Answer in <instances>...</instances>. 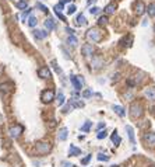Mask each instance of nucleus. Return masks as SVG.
I'll return each instance as SVG.
<instances>
[{"mask_svg": "<svg viewBox=\"0 0 155 167\" xmlns=\"http://www.w3.org/2000/svg\"><path fill=\"white\" fill-rule=\"evenodd\" d=\"M64 101H66V98H64V94H63V93H59V96H58V103H59V105H63Z\"/></svg>", "mask_w": 155, "mask_h": 167, "instance_id": "nucleus-30", "label": "nucleus"}, {"mask_svg": "<svg viewBox=\"0 0 155 167\" xmlns=\"http://www.w3.org/2000/svg\"><path fill=\"white\" fill-rule=\"evenodd\" d=\"M22 132H24V126H22L21 124H14L13 126H10V129H9V134L13 139L20 138L22 135Z\"/></svg>", "mask_w": 155, "mask_h": 167, "instance_id": "nucleus-4", "label": "nucleus"}, {"mask_svg": "<svg viewBox=\"0 0 155 167\" xmlns=\"http://www.w3.org/2000/svg\"><path fill=\"white\" fill-rule=\"evenodd\" d=\"M52 150V146L49 142H38L37 145H35V152L38 153V155H48L49 152Z\"/></svg>", "mask_w": 155, "mask_h": 167, "instance_id": "nucleus-3", "label": "nucleus"}, {"mask_svg": "<svg viewBox=\"0 0 155 167\" xmlns=\"http://www.w3.org/2000/svg\"><path fill=\"white\" fill-rule=\"evenodd\" d=\"M154 30H155V27H154Z\"/></svg>", "mask_w": 155, "mask_h": 167, "instance_id": "nucleus-50", "label": "nucleus"}, {"mask_svg": "<svg viewBox=\"0 0 155 167\" xmlns=\"http://www.w3.org/2000/svg\"><path fill=\"white\" fill-rule=\"evenodd\" d=\"M37 24H38L37 17H35V15H31V17L28 18V25H30V27H35Z\"/></svg>", "mask_w": 155, "mask_h": 167, "instance_id": "nucleus-27", "label": "nucleus"}, {"mask_svg": "<svg viewBox=\"0 0 155 167\" xmlns=\"http://www.w3.org/2000/svg\"><path fill=\"white\" fill-rule=\"evenodd\" d=\"M70 80H71V83H73V86H74L76 90H81V88H82V84L78 82L77 76H70Z\"/></svg>", "mask_w": 155, "mask_h": 167, "instance_id": "nucleus-22", "label": "nucleus"}, {"mask_svg": "<svg viewBox=\"0 0 155 167\" xmlns=\"http://www.w3.org/2000/svg\"><path fill=\"white\" fill-rule=\"evenodd\" d=\"M89 128H91V122L87 121V122H85V124L81 126V132H88V131H89Z\"/></svg>", "mask_w": 155, "mask_h": 167, "instance_id": "nucleus-29", "label": "nucleus"}, {"mask_svg": "<svg viewBox=\"0 0 155 167\" xmlns=\"http://www.w3.org/2000/svg\"><path fill=\"white\" fill-rule=\"evenodd\" d=\"M110 139H112V142L115 143V146H119L120 143H122V138L117 135V131H116V129L113 131V134L110 135Z\"/></svg>", "mask_w": 155, "mask_h": 167, "instance_id": "nucleus-15", "label": "nucleus"}, {"mask_svg": "<svg viewBox=\"0 0 155 167\" xmlns=\"http://www.w3.org/2000/svg\"><path fill=\"white\" fill-rule=\"evenodd\" d=\"M126 131H127V135H129V139H130V142L133 143H136V139H134V129H133V126H130V125H126Z\"/></svg>", "mask_w": 155, "mask_h": 167, "instance_id": "nucleus-17", "label": "nucleus"}, {"mask_svg": "<svg viewBox=\"0 0 155 167\" xmlns=\"http://www.w3.org/2000/svg\"><path fill=\"white\" fill-rule=\"evenodd\" d=\"M66 31L69 32V35H74V30L73 28H70V27H66Z\"/></svg>", "mask_w": 155, "mask_h": 167, "instance_id": "nucleus-42", "label": "nucleus"}, {"mask_svg": "<svg viewBox=\"0 0 155 167\" xmlns=\"http://www.w3.org/2000/svg\"><path fill=\"white\" fill-rule=\"evenodd\" d=\"M152 113H154V114H155V107H154V108H152Z\"/></svg>", "mask_w": 155, "mask_h": 167, "instance_id": "nucleus-48", "label": "nucleus"}, {"mask_svg": "<svg viewBox=\"0 0 155 167\" xmlns=\"http://www.w3.org/2000/svg\"><path fill=\"white\" fill-rule=\"evenodd\" d=\"M34 35H35V38H38V40H45L46 36H48V32H46L45 30H35L34 31Z\"/></svg>", "mask_w": 155, "mask_h": 167, "instance_id": "nucleus-16", "label": "nucleus"}, {"mask_svg": "<svg viewBox=\"0 0 155 167\" xmlns=\"http://www.w3.org/2000/svg\"><path fill=\"white\" fill-rule=\"evenodd\" d=\"M66 42H67V45H69V46H73V48H74V46H77V44H78V40H77L74 35H69V36H67Z\"/></svg>", "mask_w": 155, "mask_h": 167, "instance_id": "nucleus-18", "label": "nucleus"}, {"mask_svg": "<svg viewBox=\"0 0 155 167\" xmlns=\"http://www.w3.org/2000/svg\"><path fill=\"white\" fill-rule=\"evenodd\" d=\"M115 10H116V4L115 3H109L106 7H105V13H106V15L115 14Z\"/></svg>", "mask_w": 155, "mask_h": 167, "instance_id": "nucleus-23", "label": "nucleus"}, {"mask_svg": "<svg viewBox=\"0 0 155 167\" xmlns=\"http://www.w3.org/2000/svg\"><path fill=\"white\" fill-rule=\"evenodd\" d=\"M91 66L94 67L95 70H97V69H101V67L103 66V61H102L101 58H95V59H94V62L91 63Z\"/></svg>", "mask_w": 155, "mask_h": 167, "instance_id": "nucleus-20", "label": "nucleus"}, {"mask_svg": "<svg viewBox=\"0 0 155 167\" xmlns=\"http://www.w3.org/2000/svg\"><path fill=\"white\" fill-rule=\"evenodd\" d=\"M108 21H109V20H108V15H101V17L98 18V25H101V27H102V25H106Z\"/></svg>", "mask_w": 155, "mask_h": 167, "instance_id": "nucleus-25", "label": "nucleus"}, {"mask_svg": "<svg viewBox=\"0 0 155 167\" xmlns=\"http://www.w3.org/2000/svg\"><path fill=\"white\" fill-rule=\"evenodd\" d=\"M87 40L92 41V42H99V41L102 40V32H101L97 27L89 28V30L87 31Z\"/></svg>", "mask_w": 155, "mask_h": 167, "instance_id": "nucleus-1", "label": "nucleus"}, {"mask_svg": "<svg viewBox=\"0 0 155 167\" xmlns=\"http://www.w3.org/2000/svg\"><path fill=\"white\" fill-rule=\"evenodd\" d=\"M77 79H78V82L81 83L82 86H84V79H82V76H77Z\"/></svg>", "mask_w": 155, "mask_h": 167, "instance_id": "nucleus-43", "label": "nucleus"}, {"mask_svg": "<svg viewBox=\"0 0 155 167\" xmlns=\"http://www.w3.org/2000/svg\"><path fill=\"white\" fill-rule=\"evenodd\" d=\"M147 13H148L149 17H155V3L148 4V7H147Z\"/></svg>", "mask_w": 155, "mask_h": 167, "instance_id": "nucleus-24", "label": "nucleus"}, {"mask_svg": "<svg viewBox=\"0 0 155 167\" xmlns=\"http://www.w3.org/2000/svg\"><path fill=\"white\" fill-rule=\"evenodd\" d=\"M55 122H56V121H52V124L49 125V128H50V129H53V128L56 126V124H55Z\"/></svg>", "mask_w": 155, "mask_h": 167, "instance_id": "nucleus-44", "label": "nucleus"}, {"mask_svg": "<svg viewBox=\"0 0 155 167\" xmlns=\"http://www.w3.org/2000/svg\"><path fill=\"white\" fill-rule=\"evenodd\" d=\"M126 97H127V98H131V97H133V94H131V93H127V94H126Z\"/></svg>", "mask_w": 155, "mask_h": 167, "instance_id": "nucleus-46", "label": "nucleus"}, {"mask_svg": "<svg viewBox=\"0 0 155 167\" xmlns=\"http://www.w3.org/2000/svg\"><path fill=\"white\" fill-rule=\"evenodd\" d=\"M76 6H74V4H70V6L67 7V13H69V14H74V13H76Z\"/></svg>", "mask_w": 155, "mask_h": 167, "instance_id": "nucleus-33", "label": "nucleus"}, {"mask_svg": "<svg viewBox=\"0 0 155 167\" xmlns=\"http://www.w3.org/2000/svg\"><path fill=\"white\" fill-rule=\"evenodd\" d=\"M143 113H144V108L140 103H131V105H130V117L131 118H134V119L140 118V117L143 115Z\"/></svg>", "mask_w": 155, "mask_h": 167, "instance_id": "nucleus-2", "label": "nucleus"}, {"mask_svg": "<svg viewBox=\"0 0 155 167\" xmlns=\"http://www.w3.org/2000/svg\"><path fill=\"white\" fill-rule=\"evenodd\" d=\"M125 42H127V46H130L131 42H133V36L127 35V38H123V40H122V45H125Z\"/></svg>", "mask_w": 155, "mask_h": 167, "instance_id": "nucleus-28", "label": "nucleus"}, {"mask_svg": "<svg viewBox=\"0 0 155 167\" xmlns=\"http://www.w3.org/2000/svg\"><path fill=\"white\" fill-rule=\"evenodd\" d=\"M99 10H101L99 7H95V6H94V7H91V9H89V13L95 15V14H98V13H99Z\"/></svg>", "mask_w": 155, "mask_h": 167, "instance_id": "nucleus-37", "label": "nucleus"}, {"mask_svg": "<svg viewBox=\"0 0 155 167\" xmlns=\"http://www.w3.org/2000/svg\"><path fill=\"white\" fill-rule=\"evenodd\" d=\"M80 155H81V149L76 148L74 145H70V148H69V156H73V157H76V156H80Z\"/></svg>", "mask_w": 155, "mask_h": 167, "instance_id": "nucleus-14", "label": "nucleus"}, {"mask_svg": "<svg viewBox=\"0 0 155 167\" xmlns=\"http://www.w3.org/2000/svg\"><path fill=\"white\" fill-rule=\"evenodd\" d=\"M76 24L78 25V27H85V25H87V18H85L84 14H78V15H77Z\"/></svg>", "mask_w": 155, "mask_h": 167, "instance_id": "nucleus-13", "label": "nucleus"}, {"mask_svg": "<svg viewBox=\"0 0 155 167\" xmlns=\"http://www.w3.org/2000/svg\"><path fill=\"white\" fill-rule=\"evenodd\" d=\"M144 139H145V142L148 143V145H154L155 143V132H147V134L144 135Z\"/></svg>", "mask_w": 155, "mask_h": 167, "instance_id": "nucleus-12", "label": "nucleus"}, {"mask_svg": "<svg viewBox=\"0 0 155 167\" xmlns=\"http://www.w3.org/2000/svg\"><path fill=\"white\" fill-rule=\"evenodd\" d=\"M67 136H69V129L67 128H60L59 129V134H58V139L60 140V142H63V140L67 139Z\"/></svg>", "mask_w": 155, "mask_h": 167, "instance_id": "nucleus-10", "label": "nucleus"}, {"mask_svg": "<svg viewBox=\"0 0 155 167\" xmlns=\"http://www.w3.org/2000/svg\"><path fill=\"white\" fill-rule=\"evenodd\" d=\"M81 54L84 55V56H91V55L94 54V46H92L91 44H84V45L81 46Z\"/></svg>", "mask_w": 155, "mask_h": 167, "instance_id": "nucleus-7", "label": "nucleus"}, {"mask_svg": "<svg viewBox=\"0 0 155 167\" xmlns=\"http://www.w3.org/2000/svg\"><path fill=\"white\" fill-rule=\"evenodd\" d=\"M144 97L149 101H155V87H148L144 90Z\"/></svg>", "mask_w": 155, "mask_h": 167, "instance_id": "nucleus-9", "label": "nucleus"}, {"mask_svg": "<svg viewBox=\"0 0 155 167\" xmlns=\"http://www.w3.org/2000/svg\"><path fill=\"white\" fill-rule=\"evenodd\" d=\"M97 0H88V3H95Z\"/></svg>", "mask_w": 155, "mask_h": 167, "instance_id": "nucleus-47", "label": "nucleus"}, {"mask_svg": "<svg viewBox=\"0 0 155 167\" xmlns=\"http://www.w3.org/2000/svg\"><path fill=\"white\" fill-rule=\"evenodd\" d=\"M31 11H32L31 9H27V10H24V11H22V15H21V17H22V20H24V21L27 20V17L30 15V13H31Z\"/></svg>", "mask_w": 155, "mask_h": 167, "instance_id": "nucleus-34", "label": "nucleus"}, {"mask_svg": "<svg viewBox=\"0 0 155 167\" xmlns=\"http://www.w3.org/2000/svg\"><path fill=\"white\" fill-rule=\"evenodd\" d=\"M0 90H2L3 94H9V93H11L13 91V83H2V84H0Z\"/></svg>", "mask_w": 155, "mask_h": 167, "instance_id": "nucleus-11", "label": "nucleus"}, {"mask_svg": "<svg viewBox=\"0 0 155 167\" xmlns=\"http://www.w3.org/2000/svg\"><path fill=\"white\" fill-rule=\"evenodd\" d=\"M37 7H38V9H41V11L48 13V7H45L42 3H37Z\"/></svg>", "mask_w": 155, "mask_h": 167, "instance_id": "nucleus-36", "label": "nucleus"}, {"mask_svg": "<svg viewBox=\"0 0 155 167\" xmlns=\"http://www.w3.org/2000/svg\"><path fill=\"white\" fill-rule=\"evenodd\" d=\"M52 65L55 66V70H56V73H62V69H60V67L58 66V63H56V61H53V62H52Z\"/></svg>", "mask_w": 155, "mask_h": 167, "instance_id": "nucleus-41", "label": "nucleus"}, {"mask_svg": "<svg viewBox=\"0 0 155 167\" xmlns=\"http://www.w3.org/2000/svg\"><path fill=\"white\" fill-rule=\"evenodd\" d=\"M41 100L45 104L52 103V101L55 100V91L53 90H43L42 93H41Z\"/></svg>", "mask_w": 155, "mask_h": 167, "instance_id": "nucleus-5", "label": "nucleus"}, {"mask_svg": "<svg viewBox=\"0 0 155 167\" xmlns=\"http://www.w3.org/2000/svg\"><path fill=\"white\" fill-rule=\"evenodd\" d=\"M106 131H105V129H103V131H98V135H97V138L98 139H105V138H106Z\"/></svg>", "mask_w": 155, "mask_h": 167, "instance_id": "nucleus-32", "label": "nucleus"}, {"mask_svg": "<svg viewBox=\"0 0 155 167\" xmlns=\"http://www.w3.org/2000/svg\"><path fill=\"white\" fill-rule=\"evenodd\" d=\"M62 10H63V3H59V4H56L55 6V11L62 13Z\"/></svg>", "mask_w": 155, "mask_h": 167, "instance_id": "nucleus-40", "label": "nucleus"}, {"mask_svg": "<svg viewBox=\"0 0 155 167\" xmlns=\"http://www.w3.org/2000/svg\"><path fill=\"white\" fill-rule=\"evenodd\" d=\"M91 157H92V155H88L87 157H84V159L81 160V164H88V161L91 160Z\"/></svg>", "mask_w": 155, "mask_h": 167, "instance_id": "nucleus-39", "label": "nucleus"}, {"mask_svg": "<svg viewBox=\"0 0 155 167\" xmlns=\"http://www.w3.org/2000/svg\"><path fill=\"white\" fill-rule=\"evenodd\" d=\"M15 6L18 7L20 10H22V11H24V10H27V9H28V3H27V2H25V0H21V2H18V3L15 4Z\"/></svg>", "mask_w": 155, "mask_h": 167, "instance_id": "nucleus-26", "label": "nucleus"}, {"mask_svg": "<svg viewBox=\"0 0 155 167\" xmlns=\"http://www.w3.org/2000/svg\"><path fill=\"white\" fill-rule=\"evenodd\" d=\"M109 156H108V155H103V153H99V155H98V160H99V161H108V160H109Z\"/></svg>", "mask_w": 155, "mask_h": 167, "instance_id": "nucleus-31", "label": "nucleus"}, {"mask_svg": "<svg viewBox=\"0 0 155 167\" xmlns=\"http://www.w3.org/2000/svg\"><path fill=\"white\" fill-rule=\"evenodd\" d=\"M134 11H136V14H137V15H143L144 13L147 11L145 4H144L143 2H141V0L136 2V3H134Z\"/></svg>", "mask_w": 155, "mask_h": 167, "instance_id": "nucleus-6", "label": "nucleus"}, {"mask_svg": "<svg viewBox=\"0 0 155 167\" xmlns=\"http://www.w3.org/2000/svg\"><path fill=\"white\" fill-rule=\"evenodd\" d=\"M112 108H113V111H115V113L117 114L119 117H125V115H126V109L123 108V107H120V105H113Z\"/></svg>", "mask_w": 155, "mask_h": 167, "instance_id": "nucleus-19", "label": "nucleus"}, {"mask_svg": "<svg viewBox=\"0 0 155 167\" xmlns=\"http://www.w3.org/2000/svg\"><path fill=\"white\" fill-rule=\"evenodd\" d=\"M38 76L41 77V79H50V70H49V67H41L39 70H38Z\"/></svg>", "mask_w": 155, "mask_h": 167, "instance_id": "nucleus-8", "label": "nucleus"}, {"mask_svg": "<svg viewBox=\"0 0 155 167\" xmlns=\"http://www.w3.org/2000/svg\"><path fill=\"white\" fill-rule=\"evenodd\" d=\"M102 128L105 129V124H99V125H98V129H102Z\"/></svg>", "mask_w": 155, "mask_h": 167, "instance_id": "nucleus-45", "label": "nucleus"}, {"mask_svg": "<svg viewBox=\"0 0 155 167\" xmlns=\"http://www.w3.org/2000/svg\"><path fill=\"white\" fill-rule=\"evenodd\" d=\"M110 167H119V166H116V164H113V166H110Z\"/></svg>", "mask_w": 155, "mask_h": 167, "instance_id": "nucleus-49", "label": "nucleus"}, {"mask_svg": "<svg viewBox=\"0 0 155 167\" xmlns=\"http://www.w3.org/2000/svg\"><path fill=\"white\" fill-rule=\"evenodd\" d=\"M92 96V91L91 90H85L84 93H82V97L84 98H88V97H91Z\"/></svg>", "mask_w": 155, "mask_h": 167, "instance_id": "nucleus-38", "label": "nucleus"}, {"mask_svg": "<svg viewBox=\"0 0 155 167\" xmlns=\"http://www.w3.org/2000/svg\"><path fill=\"white\" fill-rule=\"evenodd\" d=\"M60 167H77V166H74L73 163H69V161H62Z\"/></svg>", "mask_w": 155, "mask_h": 167, "instance_id": "nucleus-35", "label": "nucleus"}, {"mask_svg": "<svg viewBox=\"0 0 155 167\" xmlns=\"http://www.w3.org/2000/svg\"><path fill=\"white\" fill-rule=\"evenodd\" d=\"M45 28L48 31L55 30V21H53L52 18H46V20H45Z\"/></svg>", "mask_w": 155, "mask_h": 167, "instance_id": "nucleus-21", "label": "nucleus"}]
</instances>
